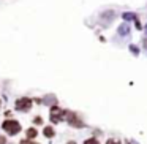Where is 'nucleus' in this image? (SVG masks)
Masks as SVG:
<instances>
[{"label":"nucleus","instance_id":"5","mask_svg":"<svg viewBox=\"0 0 147 144\" xmlns=\"http://www.w3.org/2000/svg\"><path fill=\"white\" fill-rule=\"evenodd\" d=\"M45 136L52 138V136H54V130H52L51 127H46V128H45Z\"/></svg>","mask_w":147,"mask_h":144},{"label":"nucleus","instance_id":"10","mask_svg":"<svg viewBox=\"0 0 147 144\" xmlns=\"http://www.w3.org/2000/svg\"><path fill=\"white\" fill-rule=\"evenodd\" d=\"M5 141H7V139H5L3 136H0V144H5Z\"/></svg>","mask_w":147,"mask_h":144},{"label":"nucleus","instance_id":"2","mask_svg":"<svg viewBox=\"0 0 147 144\" xmlns=\"http://www.w3.org/2000/svg\"><path fill=\"white\" fill-rule=\"evenodd\" d=\"M30 108H32V100L30 98L22 97V98H19L16 101V109L18 111H29Z\"/></svg>","mask_w":147,"mask_h":144},{"label":"nucleus","instance_id":"8","mask_svg":"<svg viewBox=\"0 0 147 144\" xmlns=\"http://www.w3.org/2000/svg\"><path fill=\"white\" fill-rule=\"evenodd\" d=\"M33 122H35L36 125H41L43 124V119L41 117H35V119H33Z\"/></svg>","mask_w":147,"mask_h":144},{"label":"nucleus","instance_id":"11","mask_svg":"<svg viewBox=\"0 0 147 144\" xmlns=\"http://www.w3.org/2000/svg\"><path fill=\"white\" fill-rule=\"evenodd\" d=\"M68 144H76V143H73V141H71V143H68Z\"/></svg>","mask_w":147,"mask_h":144},{"label":"nucleus","instance_id":"1","mask_svg":"<svg viewBox=\"0 0 147 144\" xmlns=\"http://www.w3.org/2000/svg\"><path fill=\"white\" fill-rule=\"evenodd\" d=\"M2 127H3V130L8 131L10 135H16L21 131V125H19V122H16V120H5Z\"/></svg>","mask_w":147,"mask_h":144},{"label":"nucleus","instance_id":"9","mask_svg":"<svg viewBox=\"0 0 147 144\" xmlns=\"http://www.w3.org/2000/svg\"><path fill=\"white\" fill-rule=\"evenodd\" d=\"M21 144H36V143H33V141H27V139H22V141H21Z\"/></svg>","mask_w":147,"mask_h":144},{"label":"nucleus","instance_id":"3","mask_svg":"<svg viewBox=\"0 0 147 144\" xmlns=\"http://www.w3.org/2000/svg\"><path fill=\"white\" fill-rule=\"evenodd\" d=\"M63 116H65L63 109H60L59 106H52L51 108V120L52 122H60L63 119Z\"/></svg>","mask_w":147,"mask_h":144},{"label":"nucleus","instance_id":"4","mask_svg":"<svg viewBox=\"0 0 147 144\" xmlns=\"http://www.w3.org/2000/svg\"><path fill=\"white\" fill-rule=\"evenodd\" d=\"M68 117H70V119H68V122H70L71 125H76V127H82V125H84L82 122H81L79 119L73 114V112H68Z\"/></svg>","mask_w":147,"mask_h":144},{"label":"nucleus","instance_id":"6","mask_svg":"<svg viewBox=\"0 0 147 144\" xmlns=\"http://www.w3.org/2000/svg\"><path fill=\"white\" fill-rule=\"evenodd\" d=\"M27 136H29V138H35L36 136V130H35V128H29V130H27Z\"/></svg>","mask_w":147,"mask_h":144},{"label":"nucleus","instance_id":"7","mask_svg":"<svg viewBox=\"0 0 147 144\" xmlns=\"http://www.w3.org/2000/svg\"><path fill=\"white\" fill-rule=\"evenodd\" d=\"M86 144H100V143L95 139V138H92V139H87V141H86Z\"/></svg>","mask_w":147,"mask_h":144}]
</instances>
